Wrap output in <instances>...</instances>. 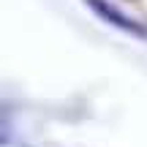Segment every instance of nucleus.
<instances>
[{
    "label": "nucleus",
    "mask_w": 147,
    "mask_h": 147,
    "mask_svg": "<svg viewBox=\"0 0 147 147\" xmlns=\"http://www.w3.org/2000/svg\"><path fill=\"white\" fill-rule=\"evenodd\" d=\"M90 5H93V8L98 11V14H104L109 22H115L117 27H125V30H131V33H136V36H142V27H136L134 22H128L125 16H120L117 11H112L109 5H104V0H90Z\"/></svg>",
    "instance_id": "1"
}]
</instances>
